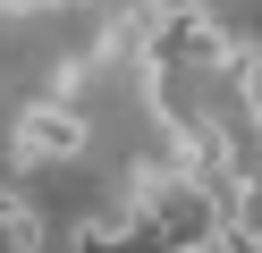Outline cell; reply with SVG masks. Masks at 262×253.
<instances>
[{"label": "cell", "instance_id": "cell-1", "mask_svg": "<svg viewBox=\"0 0 262 253\" xmlns=\"http://www.w3.org/2000/svg\"><path fill=\"white\" fill-rule=\"evenodd\" d=\"M85 144H93V127H85V110H76V101H26V110H17V127H9V152H17L26 169L76 160Z\"/></svg>", "mask_w": 262, "mask_h": 253}, {"label": "cell", "instance_id": "cell-2", "mask_svg": "<svg viewBox=\"0 0 262 253\" xmlns=\"http://www.w3.org/2000/svg\"><path fill=\"white\" fill-rule=\"evenodd\" d=\"M220 76H228V93H237V101H262V42H254V34H228Z\"/></svg>", "mask_w": 262, "mask_h": 253}, {"label": "cell", "instance_id": "cell-3", "mask_svg": "<svg viewBox=\"0 0 262 253\" xmlns=\"http://www.w3.org/2000/svg\"><path fill=\"white\" fill-rule=\"evenodd\" d=\"M0 236H9V253H34V245H42L34 202H26V194H9V186H0Z\"/></svg>", "mask_w": 262, "mask_h": 253}, {"label": "cell", "instance_id": "cell-4", "mask_svg": "<svg viewBox=\"0 0 262 253\" xmlns=\"http://www.w3.org/2000/svg\"><path fill=\"white\" fill-rule=\"evenodd\" d=\"M26 9H42V0H0V17H26Z\"/></svg>", "mask_w": 262, "mask_h": 253}]
</instances>
